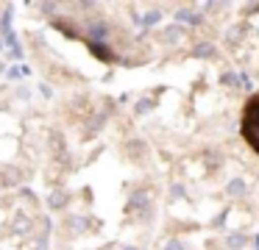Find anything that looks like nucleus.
<instances>
[{"instance_id": "nucleus-1", "label": "nucleus", "mask_w": 259, "mask_h": 250, "mask_svg": "<svg viewBox=\"0 0 259 250\" xmlns=\"http://www.w3.org/2000/svg\"><path fill=\"white\" fill-rule=\"evenodd\" d=\"M242 139L248 142V147L259 156V92L251 94L242 106V120H240Z\"/></svg>"}, {"instance_id": "nucleus-2", "label": "nucleus", "mask_w": 259, "mask_h": 250, "mask_svg": "<svg viewBox=\"0 0 259 250\" xmlns=\"http://www.w3.org/2000/svg\"><path fill=\"white\" fill-rule=\"evenodd\" d=\"M179 20L181 22H190V25H198V22H201V17L192 14V11H179Z\"/></svg>"}, {"instance_id": "nucleus-3", "label": "nucleus", "mask_w": 259, "mask_h": 250, "mask_svg": "<svg viewBox=\"0 0 259 250\" xmlns=\"http://www.w3.org/2000/svg\"><path fill=\"white\" fill-rule=\"evenodd\" d=\"M242 192H245V183L242 181H231L229 183V194H242Z\"/></svg>"}, {"instance_id": "nucleus-4", "label": "nucleus", "mask_w": 259, "mask_h": 250, "mask_svg": "<svg viewBox=\"0 0 259 250\" xmlns=\"http://www.w3.org/2000/svg\"><path fill=\"white\" fill-rule=\"evenodd\" d=\"M214 50H212V44H201V47L195 50V56H212Z\"/></svg>"}, {"instance_id": "nucleus-5", "label": "nucleus", "mask_w": 259, "mask_h": 250, "mask_svg": "<svg viewBox=\"0 0 259 250\" xmlns=\"http://www.w3.org/2000/svg\"><path fill=\"white\" fill-rule=\"evenodd\" d=\"M179 36H181L179 28H170V31H164V39H179Z\"/></svg>"}, {"instance_id": "nucleus-6", "label": "nucleus", "mask_w": 259, "mask_h": 250, "mask_svg": "<svg viewBox=\"0 0 259 250\" xmlns=\"http://www.w3.org/2000/svg\"><path fill=\"white\" fill-rule=\"evenodd\" d=\"M229 244H234V247H240V244H242V233H234V236H229Z\"/></svg>"}, {"instance_id": "nucleus-7", "label": "nucleus", "mask_w": 259, "mask_h": 250, "mask_svg": "<svg viewBox=\"0 0 259 250\" xmlns=\"http://www.w3.org/2000/svg\"><path fill=\"white\" fill-rule=\"evenodd\" d=\"M156 20H159V11H151V14L145 17V25H153Z\"/></svg>"}, {"instance_id": "nucleus-8", "label": "nucleus", "mask_w": 259, "mask_h": 250, "mask_svg": "<svg viewBox=\"0 0 259 250\" xmlns=\"http://www.w3.org/2000/svg\"><path fill=\"white\" fill-rule=\"evenodd\" d=\"M164 250H184V247H181L179 242H170V244H167V247H164Z\"/></svg>"}, {"instance_id": "nucleus-9", "label": "nucleus", "mask_w": 259, "mask_h": 250, "mask_svg": "<svg viewBox=\"0 0 259 250\" xmlns=\"http://www.w3.org/2000/svg\"><path fill=\"white\" fill-rule=\"evenodd\" d=\"M125 250H134V247H125Z\"/></svg>"}]
</instances>
